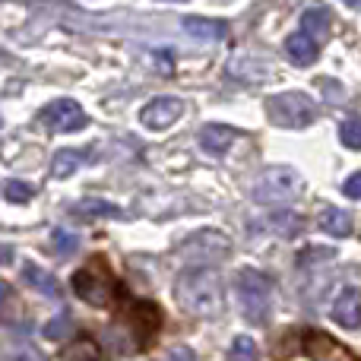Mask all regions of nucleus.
Returning a JSON list of instances; mask_svg holds the SVG:
<instances>
[{"instance_id":"nucleus-1","label":"nucleus","mask_w":361,"mask_h":361,"mask_svg":"<svg viewBox=\"0 0 361 361\" xmlns=\"http://www.w3.org/2000/svg\"><path fill=\"white\" fill-rule=\"evenodd\" d=\"M175 301L184 314L193 317H212L222 307V279L209 267H190L178 276Z\"/></svg>"},{"instance_id":"nucleus-2","label":"nucleus","mask_w":361,"mask_h":361,"mask_svg":"<svg viewBox=\"0 0 361 361\" xmlns=\"http://www.w3.org/2000/svg\"><path fill=\"white\" fill-rule=\"evenodd\" d=\"M238 307L247 324H267L269 311H273V282L257 269H244L238 276Z\"/></svg>"},{"instance_id":"nucleus-3","label":"nucleus","mask_w":361,"mask_h":361,"mask_svg":"<svg viewBox=\"0 0 361 361\" xmlns=\"http://www.w3.org/2000/svg\"><path fill=\"white\" fill-rule=\"evenodd\" d=\"M267 118L276 127H307L317 118V105L307 99L305 92H279L273 99H267Z\"/></svg>"},{"instance_id":"nucleus-4","label":"nucleus","mask_w":361,"mask_h":361,"mask_svg":"<svg viewBox=\"0 0 361 361\" xmlns=\"http://www.w3.org/2000/svg\"><path fill=\"white\" fill-rule=\"evenodd\" d=\"M298 187H301V175L295 169H288V165H269L260 175V180L254 184V200L263 206L286 203V200H292V193Z\"/></svg>"},{"instance_id":"nucleus-5","label":"nucleus","mask_w":361,"mask_h":361,"mask_svg":"<svg viewBox=\"0 0 361 361\" xmlns=\"http://www.w3.org/2000/svg\"><path fill=\"white\" fill-rule=\"evenodd\" d=\"M73 288L82 301H89L92 307H105L114 301V279L105 269V263L95 260L92 267H82L80 273L73 276Z\"/></svg>"},{"instance_id":"nucleus-6","label":"nucleus","mask_w":361,"mask_h":361,"mask_svg":"<svg viewBox=\"0 0 361 361\" xmlns=\"http://www.w3.org/2000/svg\"><path fill=\"white\" fill-rule=\"evenodd\" d=\"M38 124H44L51 133H76L89 124L86 111L73 99H57L38 111Z\"/></svg>"},{"instance_id":"nucleus-7","label":"nucleus","mask_w":361,"mask_h":361,"mask_svg":"<svg viewBox=\"0 0 361 361\" xmlns=\"http://www.w3.org/2000/svg\"><path fill=\"white\" fill-rule=\"evenodd\" d=\"M180 114H184V102H180L178 95H162V99H152L149 105L140 111V124H143L146 130H165V127L175 124Z\"/></svg>"},{"instance_id":"nucleus-8","label":"nucleus","mask_w":361,"mask_h":361,"mask_svg":"<svg viewBox=\"0 0 361 361\" xmlns=\"http://www.w3.org/2000/svg\"><path fill=\"white\" fill-rule=\"evenodd\" d=\"M184 254L190 260H225L231 254V241L219 231H200L184 244Z\"/></svg>"},{"instance_id":"nucleus-9","label":"nucleus","mask_w":361,"mask_h":361,"mask_svg":"<svg viewBox=\"0 0 361 361\" xmlns=\"http://www.w3.org/2000/svg\"><path fill=\"white\" fill-rule=\"evenodd\" d=\"M333 320L339 326H345V330H358L361 326V288L349 286L336 295V301H333Z\"/></svg>"},{"instance_id":"nucleus-10","label":"nucleus","mask_w":361,"mask_h":361,"mask_svg":"<svg viewBox=\"0 0 361 361\" xmlns=\"http://www.w3.org/2000/svg\"><path fill=\"white\" fill-rule=\"evenodd\" d=\"M238 133L231 130V127L225 124H209L200 130V146H203L209 156H225V149H228L231 143H235Z\"/></svg>"},{"instance_id":"nucleus-11","label":"nucleus","mask_w":361,"mask_h":361,"mask_svg":"<svg viewBox=\"0 0 361 361\" xmlns=\"http://www.w3.org/2000/svg\"><path fill=\"white\" fill-rule=\"evenodd\" d=\"M301 25H305V35L314 44L326 42L330 38V10L326 6H307L305 16H301Z\"/></svg>"},{"instance_id":"nucleus-12","label":"nucleus","mask_w":361,"mask_h":361,"mask_svg":"<svg viewBox=\"0 0 361 361\" xmlns=\"http://www.w3.org/2000/svg\"><path fill=\"white\" fill-rule=\"evenodd\" d=\"M317 51L320 48L305 35V32H295V35L286 38V54H288V61L298 63V67H307V63L317 61Z\"/></svg>"},{"instance_id":"nucleus-13","label":"nucleus","mask_w":361,"mask_h":361,"mask_svg":"<svg viewBox=\"0 0 361 361\" xmlns=\"http://www.w3.org/2000/svg\"><path fill=\"white\" fill-rule=\"evenodd\" d=\"M184 32L190 38H200V42H216V38L225 35V25L219 19H203V16H187L184 19Z\"/></svg>"},{"instance_id":"nucleus-14","label":"nucleus","mask_w":361,"mask_h":361,"mask_svg":"<svg viewBox=\"0 0 361 361\" xmlns=\"http://www.w3.org/2000/svg\"><path fill=\"white\" fill-rule=\"evenodd\" d=\"M23 279H25V286L38 288L42 295H51V298H57V295H61L57 279L51 273H44V269H38L35 263H25V267H23Z\"/></svg>"},{"instance_id":"nucleus-15","label":"nucleus","mask_w":361,"mask_h":361,"mask_svg":"<svg viewBox=\"0 0 361 361\" xmlns=\"http://www.w3.org/2000/svg\"><path fill=\"white\" fill-rule=\"evenodd\" d=\"M320 228L333 238H349L352 235V216L345 209H326L320 216Z\"/></svg>"},{"instance_id":"nucleus-16","label":"nucleus","mask_w":361,"mask_h":361,"mask_svg":"<svg viewBox=\"0 0 361 361\" xmlns=\"http://www.w3.org/2000/svg\"><path fill=\"white\" fill-rule=\"evenodd\" d=\"M86 162V156L82 152H76V149H61L54 156V162H51V175H54L57 180H63V178H70L80 165Z\"/></svg>"},{"instance_id":"nucleus-17","label":"nucleus","mask_w":361,"mask_h":361,"mask_svg":"<svg viewBox=\"0 0 361 361\" xmlns=\"http://www.w3.org/2000/svg\"><path fill=\"white\" fill-rule=\"evenodd\" d=\"M51 247L57 257H73L80 250V235L70 228H54L51 231Z\"/></svg>"},{"instance_id":"nucleus-18","label":"nucleus","mask_w":361,"mask_h":361,"mask_svg":"<svg viewBox=\"0 0 361 361\" xmlns=\"http://www.w3.org/2000/svg\"><path fill=\"white\" fill-rule=\"evenodd\" d=\"M67 361H102V349L92 343V339H80V343H73L67 349Z\"/></svg>"},{"instance_id":"nucleus-19","label":"nucleus","mask_w":361,"mask_h":361,"mask_svg":"<svg viewBox=\"0 0 361 361\" xmlns=\"http://www.w3.org/2000/svg\"><path fill=\"white\" fill-rule=\"evenodd\" d=\"M257 343L250 336H238L228 349V361H257Z\"/></svg>"},{"instance_id":"nucleus-20","label":"nucleus","mask_w":361,"mask_h":361,"mask_svg":"<svg viewBox=\"0 0 361 361\" xmlns=\"http://www.w3.org/2000/svg\"><path fill=\"white\" fill-rule=\"evenodd\" d=\"M76 212H80V216H121L118 206L105 203V200H86V203L76 206Z\"/></svg>"},{"instance_id":"nucleus-21","label":"nucleus","mask_w":361,"mask_h":361,"mask_svg":"<svg viewBox=\"0 0 361 361\" xmlns=\"http://www.w3.org/2000/svg\"><path fill=\"white\" fill-rule=\"evenodd\" d=\"M70 330H73V317H70V314H61V317L48 320L42 333L48 339H63V336H70Z\"/></svg>"},{"instance_id":"nucleus-22","label":"nucleus","mask_w":361,"mask_h":361,"mask_svg":"<svg viewBox=\"0 0 361 361\" xmlns=\"http://www.w3.org/2000/svg\"><path fill=\"white\" fill-rule=\"evenodd\" d=\"M339 140L349 149H361V121H343L339 124Z\"/></svg>"},{"instance_id":"nucleus-23","label":"nucleus","mask_w":361,"mask_h":361,"mask_svg":"<svg viewBox=\"0 0 361 361\" xmlns=\"http://www.w3.org/2000/svg\"><path fill=\"white\" fill-rule=\"evenodd\" d=\"M4 193L10 203H29L35 190H32V184H25V180H10V184L4 187Z\"/></svg>"},{"instance_id":"nucleus-24","label":"nucleus","mask_w":361,"mask_h":361,"mask_svg":"<svg viewBox=\"0 0 361 361\" xmlns=\"http://www.w3.org/2000/svg\"><path fill=\"white\" fill-rule=\"evenodd\" d=\"M16 314V295L6 282H0V320H10Z\"/></svg>"},{"instance_id":"nucleus-25","label":"nucleus","mask_w":361,"mask_h":361,"mask_svg":"<svg viewBox=\"0 0 361 361\" xmlns=\"http://www.w3.org/2000/svg\"><path fill=\"white\" fill-rule=\"evenodd\" d=\"M343 193H345V197H352V200H361V171H355V175L345 180Z\"/></svg>"},{"instance_id":"nucleus-26","label":"nucleus","mask_w":361,"mask_h":361,"mask_svg":"<svg viewBox=\"0 0 361 361\" xmlns=\"http://www.w3.org/2000/svg\"><path fill=\"white\" fill-rule=\"evenodd\" d=\"M6 361H44L38 352H32V349H23V352H16L13 358H6Z\"/></svg>"},{"instance_id":"nucleus-27","label":"nucleus","mask_w":361,"mask_h":361,"mask_svg":"<svg viewBox=\"0 0 361 361\" xmlns=\"http://www.w3.org/2000/svg\"><path fill=\"white\" fill-rule=\"evenodd\" d=\"M171 361H193V355L187 349H175L171 352Z\"/></svg>"},{"instance_id":"nucleus-28","label":"nucleus","mask_w":361,"mask_h":361,"mask_svg":"<svg viewBox=\"0 0 361 361\" xmlns=\"http://www.w3.org/2000/svg\"><path fill=\"white\" fill-rule=\"evenodd\" d=\"M349 6H352V10H358V13H361V4H349Z\"/></svg>"}]
</instances>
